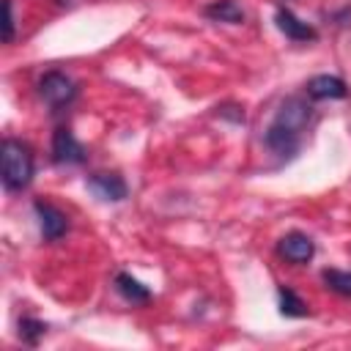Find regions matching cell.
<instances>
[{"instance_id": "8992f818", "label": "cell", "mask_w": 351, "mask_h": 351, "mask_svg": "<svg viewBox=\"0 0 351 351\" xmlns=\"http://www.w3.org/2000/svg\"><path fill=\"white\" fill-rule=\"evenodd\" d=\"M277 252H280L285 261H291V263H307V261L313 258V252H315V244H313V239H310L307 233L291 230V233H285V236L277 241Z\"/></svg>"}, {"instance_id": "30bf717a", "label": "cell", "mask_w": 351, "mask_h": 351, "mask_svg": "<svg viewBox=\"0 0 351 351\" xmlns=\"http://www.w3.org/2000/svg\"><path fill=\"white\" fill-rule=\"evenodd\" d=\"M115 291H118L126 302H132V304H145V302L151 299V291H148L137 277H132V274H126V271L115 274Z\"/></svg>"}, {"instance_id": "7a4b0ae2", "label": "cell", "mask_w": 351, "mask_h": 351, "mask_svg": "<svg viewBox=\"0 0 351 351\" xmlns=\"http://www.w3.org/2000/svg\"><path fill=\"white\" fill-rule=\"evenodd\" d=\"M0 178L8 192H19L33 178V154L22 140L5 137L0 145Z\"/></svg>"}, {"instance_id": "8fae6325", "label": "cell", "mask_w": 351, "mask_h": 351, "mask_svg": "<svg viewBox=\"0 0 351 351\" xmlns=\"http://www.w3.org/2000/svg\"><path fill=\"white\" fill-rule=\"evenodd\" d=\"M203 14L214 22H228V25H241L244 22V11L236 0H214L203 8Z\"/></svg>"}, {"instance_id": "ba28073f", "label": "cell", "mask_w": 351, "mask_h": 351, "mask_svg": "<svg viewBox=\"0 0 351 351\" xmlns=\"http://www.w3.org/2000/svg\"><path fill=\"white\" fill-rule=\"evenodd\" d=\"M88 189L96 195V197H101V200H123L126 195H129V189H126V181L118 176V173H93L90 178H88Z\"/></svg>"}, {"instance_id": "52a82bcc", "label": "cell", "mask_w": 351, "mask_h": 351, "mask_svg": "<svg viewBox=\"0 0 351 351\" xmlns=\"http://www.w3.org/2000/svg\"><path fill=\"white\" fill-rule=\"evenodd\" d=\"M274 22L280 27V33H285L291 41H315L318 33L313 25H307L304 19H299L291 8H277L274 11Z\"/></svg>"}, {"instance_id": "4fadbf2b", "label": "cell", "mask_w": 351, "mask_h": 351, "mask_svg": "<svg viewBox=\"0 0 351 351\" xmlns=\"http://www.w3.org/2000/svg\"><path fill=\"white\" fill-rule=\"evenodd\" d=\"M324 282L329 291L340 293V296H351V271H343V269H324Z\"/></svg>"}, {"instance_id": "9c48e42d", "label": "cell", "mask_w": 351, "mask_h": 351, "mask_svg": "<svg viewBox=\"0 0 351 351\" xmlns=\"http://www.w3.org/2000/svg\"><path fill=\"white\" fill-rule=\"evenodd\" d=\"M346 93H348L346 82L335 74H315L307 80V96L310 99H318V101L321 99H346Z\"/></svg>"}, {"instance_id": "3957f363", "label": "cell", "mask_w": 351, "mask_h": 351, "mask_svg": "<svg viewBox=\"0 0 351 351\" xmlns=\"http://www.w3.org/2000/svg\"><path fill=\"white\" fill-rule=\"evenodd\" d=\"M38 93L49 107H63L77 96V85L63 71H47L38 80Z\"/></svg>"}, {"instance_id": "9a60e30c", "label": "cell", "mask_w": 351, "mask_h": 351, "mask_svg": "<svg viewBox=\"0 0 351 351\" xmlns=\"http://www.w3.org/2000/svg\"><path fill=\"white\" fill-rule=\"evenodd\" d=\"M3 41L5 44L14 41V8H11V0H3Z\"/></svg>"}, {"instance_id": "7c38bea8", "label": "cell", "mask_w": 351, "mask_h": 351, "mask_svg": "<svg viewBox=\"0 0 351 351\" xmlns=\"http://www.w3.org/2000/svg\"><path fill=\"white\" fill-rule=\"evenodd\" d=\"M277 296H280V313L282 315H288V318H302V315H307V304H304V299L302 296H296V291H291V288H280L277 291Z\"/></svg>"}, {"instance_id": "277c9868", "label": "cell", "mask_w": 351, "mask_h": 351, "mask_svg": "<svg viewBox=\"0 0 351 351\" xmlns=\"http://www.w3.org/2000/svg\"><path fill=\"white\" fill-rule=\"evenodd\" d=\"M52 162H58V165H80V162H85V148L77 143V137L66 126L55 129V134H52Z\"/></svg>"}, {"instance_id": "5b68a950", "label": "cell", "mask_w": 351, "mask_h": 351, "mask_svg": "<svg viewBox=\"0 0 351 351\" xmlns=\"http://www.w3.org/2000/svg\"><path fill=\"white\" fill-rule=\"evenodd\" d=\"M33 211L38 217V225H41V236L47 241H58L66 230H69V219L60 208H55L52 203H44V200H36L33 203Z\"/></svg>"}, {"instance_id": "5bb4252c", "label": "cell", "mask_w": 351, "mask_h": 351, "mask_svg": "<svg viewBox=\"0 0 351 351\" xmlns=\"http://www.w3.org/2000/svg\"><path fill=\"white\" fill-rule=\"evenodd\" d=\"M44 332H47V324L38 321V318L25 315V318L19 321V337H22L27 346H38V340L44 337Z\"/></svg>"}, {"instance_id": "6da1fadb", "label": "cell", "mask_w": 351, "mask_h": 351, "mask_svg": "<svg viewBox=\"0 0 351 351\" xmlns=\"http://www.w3.org/2000/svg\"><path fill=\"white\" fill-rule=\"evenodd\" d=\"M310 104L302 99V96H288L280 107H277V112H274V118H271V123L266 126V132H263V143H266V148L271 151V154H277V156H293L296 151H299V145H302V132L307 129V123H310Z\"/></svg>"}]
</instances>
